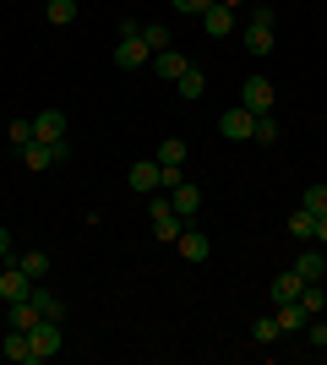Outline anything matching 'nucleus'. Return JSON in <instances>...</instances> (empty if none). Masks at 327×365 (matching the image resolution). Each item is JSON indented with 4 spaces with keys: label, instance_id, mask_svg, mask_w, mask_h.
I'll use <instances>...</instances> for the list:
<instances>
[{
    "label": "nucleus",
    "instance_id": "f257e3e1",
    "mask_svg": "<svg viewBox=\"0 0 327 365\" xmlns=\"http://www.w3.org/2000/svg\"><path fill=\"white\" fill-rule=\"evenodd\" d=\"M147 218H153V240L158 245H175L180 229H186V218L170 207V191H153V197H147Z\"/></svg>",
    "mask_w": 327,
    "mask_h": 365
},
{
    "label": "nucleus",
    "instance_id": "f03ea898",
    "mask_svg": "<svg viewBox=\"0 0 327 365\" xmlns=\"http://www.w3.org/2000/svg\"><path fill=\"white\" fill-rule=\"evenodd\" d=\"M16 153H22V164L38 175V169L66 164V158H71V142H28V148H16Z\"/></svg>",
    "mask_w": 327,
    "mask_h": 365
},
{
    "label": "nucleus",
    "instance_id": "7ed1b4c3",
    "mask_svg": "<svg viewBox=\"0 0 327 365\" xmlns=\"http://www.w3.org/2000/svg\"><path fill=\"white\" fill-rule=\"evenodd\" d=\"M33 360H55V354L66 349V333H61V322H49V317H38L33 322Z\"/></svg>",
    "mask_w": 327,
    "mask_h": 365
},
{
    "label": "nucleus",
    "instance_id": "20e7f679",
    "mask_svg": "<svg viewBox=\"0 0 327 365\" xmlns=\"http://www.w3.org/2000/svg\"><path fill=\"white\" fill-rule=\"evenodd\" d=\"M125 180H131V191L153 197V191H164V164H158V158H142V164L125 169Z\"/></svg>",
    "mask_w": 327,
    "mask_h": 365
},
{
    "label": "nucleus",
    "instance_id": "39448f33",
    "mask_svg": "<svg viewBox=\"0 0 327 365\" xmlns=\"http://www.w3.org/2000/svg\"><path fill=\"white\" fill-rule=\"evenodd\" d=\"M240 109H251V115H273V82H267V76H251L246 88H240Z\"/></svg>",
    "mask_w": 327,
    "mask_h": 365
},
{
    "label": "nucleus",
    "instance_id": "423d86ee",
    "mask_svg": "<svg viewBox=\"0 0 327 365\" xmlns=\"http://www.w3.org/2000/svg\"><path fill=\"white\" fill-rule=\"evenodd\" d=\"M218 131H224L229 142H251V131H256V115L234 104V109H224V115H218Z\"/></svg>",
    "mask_w": 327,
    "mask_h": 365
},
{
    "label": "nucleus",
    "instance_id": "0eeeda50",
    "mask_svg": "<svg viewBox=\"0 0 327 365\" xmlns=\"http://www.w3.org/2000/svg\"><path fill=\"white\" fill-rule=\"evenodd\" d=\"M147 61H153V49L142 44V33H131V38H120V44H115V66H120V71H142Z\"/></svg>",
    "mask_w": 327,
    "mask_h": 365
},
{
    "label": "nucleus",
    "instance_id": "6e6552de",
    "mask_svg": "<svg viewBox=\"0 0 327 365\" xmlns=\"http://www.w3.org/2000/svg\"><path fill=\"white\" fill-rule=\"evenodd\" d=\"M202 33H207V38H229V33H234V6H218V0H213V6L202 11Z\"/></svg>",
    "mask_w": 327,
    "mask_h": 365
},
{
    "label": "nucleus",
    "instance_id": "1a4fd4ad",
    "mask_svg": "<svg viewBox=\"0 0 327 365\" xmlns=\"http://www.w3.org/2000/svg\"><path fill=\"white\" fill-rule=\"evenodd\" d=\"M170 207H175V213H180V218H186V224H191V218L202 213V191H197V185H191V180H180V185H175V191H170Z\"/></svg>",
    "mask_w": 327,
    "mask_h": 365
},
{
    "label": "nucleus",
    "instance_id": "9d476101",
    "mask_svg": "<svg viewBox=\"0 0 327 365\" xmlns=\"http://www.w3.org/2000/svg\"><path fill=\"white\" fill-rule=\"evenodd\" d=\"M28 294H33V278H28V273H22V267L11 262V267L0 273V300L11 305V300H28Z\"/></svg>",
    "mask_w": 327,
    "mask_h": 365
},
{
    "label": "nucleus",
    "instance_id": "9b49d317",
    "mask_svg": "<svg viewBox=\"0 0 327 365\" xmlns=\"http://www.w3.org/2000/svg\"><path fill=\"white\" fill-rule=\"evenodd\" d=\"M33 142H66V115H61V109L33 115Z\"/></svg>",
    "mask_w": 327,
    "mask_h": 365
},
{
    "label": "nucleus",
    "instance_id": "f8f14e48",
    "mask_svg": "<svg viewBox=\"0 0 327 365\" xmlns=\"http://www.w3.org/2000/svg\"><path fill=\"white\" fill-rule=\"evenodd\" d=\"M295 273L306 278V284H322V278H327V251H322V245L300 251V257H295Z\"/></svg>",
    "mask_w": 327,
    "mask_h": 365
},
{
    "label": "nucleus",
    "instance_id": "ddd939ff",
    "mask_svg": "<svg viewBox=\"0 0 327 365\" xmlns=\"http://www.w3.org/2000/svg\"><path fill=\"white\" fill-rule=\"evenodd\" d=\"M279 333H306V322H311V311H306V300H284L279 311Z\"/></svg>",
    "mask_w": 327,
    "mask_h": 365
},
{
    "label": "nucleus",
    "instance_id": "4468645a",
    "mask_svg": "<svg viewBox=\"0 0 327 365\" xmlns=\"http://www.w3.org/2000/svg\"><path fill=\"white\" fill-rule=\"evenodd\" d=\"M0 354H6V360H16V365H38V360H33V338L16 333V327L0 338Z\"/></svg>",
    "mask_w": 327,
    "mask_h": 365
},
{
    "label": "nucleus",
    "instance_id": "2eb2a0df",
    "mask_svg": "<svg viewBox=\"0 0 327 365\" xmlns=\"http://www.w3.org/2000/svg\"><path fill=\"white\" fill-rule=\"evenodd\" d=\"M186 55H180V49H158V55H153V71L158 76H164V82H180V76H186Z\"/></svg>",
    "mask_w": 327,
    "mask_h": 365
},
{
    "label": "nucleus",
    "instance_id": "dca6fc26",
    "mask_svg": "<svg viewBox=\"0 0 327 365\" xmlns=\"http://www.w3.org/2000/svg\"><path fill=\"white\" fill-rule=\"evenodd\" d=\"M175 245H180V257H186V262H202L207 251H213V245H207V235H202L197 224H186V229H180V240H175Z\"/></svg>",
    "mask_w": 327,
    "mask_h": 365
},
{
    "label": "nucleus",
    "instance_id": "f3484780",
    "mask_svg": "<svg viewBox=\"0 0 327 365\" xmlns=\"http://www.w3.org/2000/svg\"><path fill=\"white\" fill-rule=\"evenodd\" d=\"M300 289H306V278H300L295 267H289V273H279V278H273V289H267V294H273V305H284V300H300Z\"/></svg>",
    "mask_w": 327,
    "mask_h": 365
},
{
    "label": "nucleus",
    "instance_id": "a211bd4d",
    "mask_svg": "<svg viewBox=\"0 0 327 365\" xmlns=\"http://www.w3.org/2000/svg\"><path fill=\"white\" fill-rule=\"evenodd\" d=\"M28 300L38 305V311H44L49 322H66V300H61L55 289H44V284H33V294H28Z\"/></svg>",
    "mask_w": 327,
    "mask_h": 365
},
{
    "label": "nucleus",
    "instance_id": "6ab92c4d",
    "mask_svg": "<svg viewBox=\"0 0 327 365\" xmlns=\"http://www.w3.org/2000/svg\"><path fill=\"white\" fill-rule=\"evenodd\" d=\"M44 317V311H38V305L33 300H11V311H6V322H11L16 333H33V322Z\"/></svg>",
    "mask_w": 327,
    "mask_h": 365
},
{
    "label": "nucleus",
    "instance_id": "aec40b11",
    "mask_svg": "<svg viewBox=\"0 0 327 365\" xmlns=\"http://www.w3.org/2000/svg\"><path fill=\"white\" fill-rule=\"evenodd\" d=\"M246 49H251V55H273V49H279V44H273V28L246 22Z\"/></svg>",
    "mask_w": 327,
    "mask_h": 365
},
{
    "label": "nucleus",
    "instance_id": "412c9836",
    "mask_svg": "<svg viewBox=\"0 0 327 365\" xmlns=\"http://www.w3.org/2000/svg\"><path fill=\"white\" fill-rule=\"evenodd\" d=\"M44 16L55 28H71V22H77V0H44Z\"/></svg>",
    "mask_w": 327,
    "mask_h": 365
},
{
    "label": "nucleus",
    "instance_id": "4be33fe9",
    "mask_svg": "<svg viewBox=\"0 0 327 365\" xmlns=\"http://www.w3.org/2000/svg\"><path fill=\"white\" fill-rule=\"evenodd\" d=\"M175 93H180V98H202V93H207V76L197 71V66H186V76L175 82Z\"/></svg>",
    "mask_w": 327,
    "mask_h": 365
},
{
    "label": "nucleus",
    "instance_id": "5701e85b",
    "mask_svg": "<svg viewBox=\"0 0 327 365\" xmlns=\"http://www.w3.org/2000/svg\"><path fill=\"white\" fill-rule=\"evenodd\" d=\"M11 262H16V267H22V273L33 278V284H38V278L49 273V257H44V251H22V257H11Z\"/></svg>",
    "mask_w": 327,
    "mask_h": 365
},
{
    "label": "nucleus",
    "instance_id": "b1692460",
    "mask_svg": "<svg viewBox=\"0 0 327 365\" xmlns=\"http://www.w3.org/2000/svg\"><path fill=\"white\" fill-rule=\"evenodd\" d=\"M251 137L262 142V148H273V142L284 137V125H279V115H256V131H251Z\"/></svg>",
    "mask_w": 327,
    "mask_h": 365
},
{
    "label": "nucleus",
    "instance_id": "393cba45",
    "mask_svg": "<svg viewBox=\"0 0 327 365\" xmlns=\"http://www.w3.org/2000/svg\"><path fill=\"white\" fill-rule=\"evenodd\" d=\"M289 235H295V240H311V235H316V213H311V207H295V218H289Z\"/></svg>",
    "mask_w": 327,
    "mask_h": 365
},
{
    "label": "nucleus",
    "instance_id": "a878e982",
    "mask_svg": "<svg viewBox=\"0 0 327 365\" xmlns=\"http://www.w3.org/2000/svg\"><path fill=\"white\" fill-rule=\"evenodd\" d=\"M158 164L180 169V164H186V142H180V137H164V148H158Z\"/></svg>",
    "mask_w": 327,
    "mask_h": 365
},
{
    "label": "nucleus",
    "instance_id": "bb28decb",
    "mask_svg": "<svg viewBox=\"0 0 327 365\" xmlns=\"http://www.w3.org/2000/svg\"><path fill=\"white\" fill-rule=\"evenodd\" d=\"M251 338L256 344H279V317H256L251 322Z\"/></svg>",
    "mask_w": 327,
    "mask_h": 365
},
{
    "label": "nucleus",
    "instance_id": "cd10ccee",
    "mask_svg": "<svg viewBox=\"0 0 327 365\" xmlns=\"http://www.w3.org/2000/svg\"><path fill=\"white\" fill-rule=\"evenodd\" d=\"M142 44H147V49H153V55H158V49H170L175 38H170V33H164V22H147V28H142Z\"/></svg>",
    "mask_w": 327,
    "mask_h": 365
},
{
    "label": "nucleus",
    "instance_id": "c85d7f7f",
    "mask_svg": "<svg viewBox=\"0 0 327 365\" xmlns=\"http://www.w3.org/2000/svg\"><path fill=\"white\" fill-rule=\"evenodd\" d=\"M300 207H311L316 218H327V185H306V197H300Z\"/></svg>",
    "mask_w": 327,
    "mask_h": 365
},
{
    "label": "nucleus",
    "instance_id": "c756f323",
    "mask_svg": "<svg viewBox=\"0 0 327 365\" xmlns=\"http://www.w3.org/2000/svg\"><path fill=\"white\" fill-rule=\"evenodd\" d=\"M300 300H306V311H311V317H316V311H327V289H322V284H306V289H300Z\"/></svg>",
    "mask_w": 327,
    "mask_h": 365
},
{
    "label": "nucleus",
    "instance_id": "7c9ffc66",
    "mask_svg": "<svg viewBox=\"0 0 327 365\" xmlns=\"http://www.w3.org/2000/svg\"><path fill=\"white\" fill-rule=\"evenodd\" d=\"M6 137H11L16 148H28V142H33V120H11V125H6Z\"/></svg>",
    "mask_w": 327,
    "mask_h": 365
},
{
    "label": "nucleus",
    "instance_id": "2f4dec72",
    "mask_svg": "<svg viewBox=\"0 0 327 365\" xmlns=\"http://www.w3.org/2000/svg\"><path fill=\"white\" fill-rule=\"evenodd\" d=\"M251 22H256V28H273V22H279V11H273V6H251Z\"/></svg>",
    "mask_w": 327,
    "mask_h": 365
},
{
    "label": "nucleus",
    "instance_id": "473e14b6",
    "mask_svg": "<svg viewBox=\"0 0 327 365\" xmlns=\"http://www.w3.org/2000/svg\"><path fill=\"white\" fill-rule=\"evenodd\" d=\"M170 6H175V11H191V16H202L207 6H213V0H170Z\"/></svg>",
    "mask_w": 327,
    "mask_h": 365
},
{
    "label": "nucleus",
    "instance_id": "72a5a7b5",
    "mask_svg": "<svg viewBox=\"0 0 327 365\" xmlns=\"http://www.w3.org/2000/svg\"><path fill=\"white\" fill-rule=\"evenodd\" d=\"M306 338H311L316 349H322V344H327V322H306Z\"/></svg>",
    "mask_w": 327,
    "mask_h": 365
},
{
    "label": "nucleus",
    "instance_id": "f704fd0d",
    "mask_svg": "<svg viewBox=\"0 0 327 365\" xmlns=\"http://www.w3.org/2000/svg\"><path fill=\"white\" fill-rule=\"evenodd\" d=\"M0 262H11V229H0Z\"/></svg>",
    "mask_w": 327,
    "mask_h": 365
},
{
    "label": "nucleus",
    "instance_id": "c9c22d12",
    "mask_svg": "<svg viewBox=\"0 0 327 365\" xmlns=\"http://www.w3.org/2000/svg\"><path fill=\"white\" fill-rule=\"evenodd\" d=\"M311 240H316V245L327 251V218H316V235H311Z\"/></svg>",
    "mask_w": 327,
    "mask_h": 365
},
{
    "label": "nucleus",
    "instance_id": "e433bc0d",
    "mask_svg": "<svg viewBox=\"0 0 327 365\" xmlns=\"http://www.w3.org/2000/svg\"><path fill=\"white\" fill-rule=\"evenodd\" d=\"M218 6H246V0H218Z\"/></svg>",
    "mask_w": 327,
    "mask_h": 365
},
{
    "label": "nucleus",
    "instance_id": "4c0bfd02",
    "mask_svg": "<svg viewBox=\"0 0 327 365\" xmlns=\"http://www.w3.org/2000/svg\"><path fill=\"white\" fill-rule=\"evenodd\" d=\"M322 360H327V344H322Z\"/></svg>",
    "mask_w": 327,
    "mask_h": 365
}]
</instances>
